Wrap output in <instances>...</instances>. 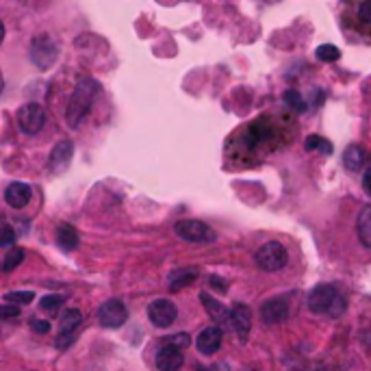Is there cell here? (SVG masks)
I'll use <instances>...</instances> for the list:
<instances>
[{
  "instance_id": "e0dca14e",
  "label": "cell",
  "mask_w": 371,
  "mask_h": 371,
  "mask_svg": "<svg viewBox=\"0 0 371 371\" xmlns=\"http://www.w3.org/2000/svg\"><path fill=\"white\" fill-rule=\"evenodd\" d=\"M365 163H367V152H365L361 146H349V148L343 152V165H345L349 172L363 170Z\"/></svg>"
},
{
  "instance_id": "d6986e66",
  "label": "cell",
  "mask_w": 371,
  "mask_h": 371,
  "mask_svg": "<svg viewBox=\"0 0 371 371\" xmlns=\"http://www.w3.org/2000/svg\"><path fill=\"white\" fill-rule=\"evenodd\" d=\"M198 278V270H179L170 276V291H181Z\"/></svg>"
},
{
  "instance_id": "8992f818",
  "label": "cell",
  "mask_w": 371,
  "mask_h": 371,
  "mask_svg": "<svg viewBox=\"0 0 371 371\" xmlns=\"http://www.w3.org/2000/svg\"><path fill=\"white\" fill-rule=\"evenodd\" d=\"M174 231L181 239L191 241V243H206L215 239V233L200 220H183L174 226Z\"/></svg>"
},
{
  "instance_id": "5bb4252c",
  "label": "cell",
  "mask_w": 371,
  "mask_h": 371,
  "mask_svg": "<svg viewBox=\"0 0 371 371\" xmlns=\"http://www.w3.org/2000/svg\"><path fill=\"white\" fill-rule=\"evenodd\" d=\"M200 299H202L204 308L208 311V315L213 317V322H217V328L231 324V311H228L222 302H217V299L211 297L208 293H200Z\"/></svg>"
},
{
  "instance_id": "836d02e7",
  "label": "cell",
  "mask_w": 371,
  "mask_h": 371,
  "mask_svg": "<svg viewBox=\"0 0 371 371\" xmlns=\"http://www.w3.org/2000/svg\"><path fill=\"white\" fill-rule=\"evenodd\" d=\"M3 40H5V24L0 20V44H3Z\"/></svg>"
},
{
  "instance_id": "7a4b0ae2",
  "label": "cell",
  "mask_w": 371,
  "mask_h": 371,
  "mask_svg": "<svg viewBox=\"0 0 371 371\" xmlns=\"http://www.w3.org/2000/svg\"><path fill=\"white\" fill-rule=\"evenodd\" d=\"M98 92V85L90 79H83L76 90L72 94V98H69V104H67V111H65V119L69 126H79V124L83 122V117L90 113L92 109V102H94V96Z\"/></svg>"
},
{
  "instance_id": "4fadbf2b",
  "label": "cell",
  "mask_w": 371,
  "mask_h": 371,
  "mask_svg": "<svg viewBox=\"0 0 371 371\" xmlns=\"http://www.w3.org/2000/svg\"><path fill=\"white\" fill-rule=\"evenodd\" d=\"M33 191L26 183H11L5 191V200L13 208H24L31 202Z\"/></svg>"
},
{
  "instance_id": "4dcf8cb0",
  "label": "cell",
  "mask_w": 371,
  "mask_h": 371,
  "mask_svg": "<svg viewBox=\"0 0 371 371\" xmlns=\"http://www.w3.org/2000/svg\"><path fill=\"white\" fill-rule=\"evenodd\" d=\"M31 328H33L35 332H40V334H46V332L50 330V324H48L46 320H38V317H33V320H31Z\"/></svg>"
},
{
  "instance_id": "ac0fdd59",
  "label": "cell",
  "mask_w": 371,
  "mask_h": 371,
  "mask_svg": "<svg viewBox=\"0 0 371 371\" xmlns=\"http://www.w3.org/2000/svg\"><path fill=\"white\" fill-rule=\"evenodd\" d=\"M358 228V239L365 247H371V206H365L356 222Z\"/></svg>"
},
{
  "instance_id": "30bf717a",
  "label": "cell",
  "mask_w": 371,
  "mask_h": 371,
  "mask_svg": "<svg viewBox=\"0 0 371 371\" xmlns=\"http://www.w3.org/2000/svg\"><path fill=\"white\" fill-rule=\"evenodd\" d=\"M222 339H224L222 328H217V326L204 328V330L198 334V339H196L198 352H200V354H204V356L215 354V352L220 349V345H222Z\"/></svg>"
},
{
  "instance_id": "6da1fadb",
  "label": "cell",
  "mask_w": 371,
  "mask_h": 371,
  "mask_svg": "<svg viewBox=\"0 0 371 371\" xmlns=\"http://www.w3.org/2000/svg\"><path fill=\"white\" fill-rule=\"evenodd\" d=\"M308 308L315 315L341 317L347 308V302H345L343 293L334 285H320V287H315L308 295Z\"/></svg>"
},
{
  "instance_id": "7402d4cb",
  "label": "cell",
  "mask_w": 371,
  "mask_h": 371,
  "mask_svg": "<svg viewBox=\"0 0 371 371\" xmlns=\"http://www.w3.org/2000/svg\"><path fill=\"white\" fill-rule=\"evenodd\" d=\"M285 102H287V107L289 109H293L295 113H302V111H306V102H304V98L299 96V92L297 90H287L285 92Z\"/></svg>"
},
{
  "instance_id": "f546056e",
  "label": "cell",
  "mask_w": 371,
  "mask_h": 371,
  "mask_svg": "<svg viewBox=\"0 0 371 371\" xmlns=\"http://www.w3.org/2000/svg\"><path fill=\"white\" fill-rule=\"evenodd\" d=\"M74 339H76V332H59L57 347H59V349H65V347H69V343H72Z\"/></svg>"
},
{
  "instance_id": "52a82bcc",
  "label": "cell",
  "mask_w": 371,
  "mask_h": 371,
  "mask_svg": "<svg viewBox=\"0 0 371 371\" xmlns=\"http://www.w3.org/2000/svg\"><path fill=\"white\" fill-rule=\"evenodd\" d=\"M148 317H150L152 326L170 328L176 322V317H179V308H176L172 299H154V302H150V306H148Z\"/></svg>"
},
{
  "instance_id": "44dd1931",
  "label": "cell",
  "mask_w": 371,
  "mask_h": 371,
  "mask_svg": "<svg viewBox=\"0 0 371 371\" xmlns=\"http://www.w3.org/2000/svg\"><path fill=\"white\" fill-rule=\"evenodd\" d=\"M22 261H24L22 247H11V250L7 252V256H5V261H3V272H13Z\"/></svg>"
},
{
  "instance_id": "484cf974",
  "label": "cell",
  "mask_w": 371,
  "mask_h": 371,
  "mask_svg": "<svg viewBox=\"0 0 371 371\" xmlns=\"http://www.w3.org/2000/svg\"><path fill=\"white\" fill-rule=\"evenodd\" d=\"M306 150H322L324 154H330V152H332V146L328 144L324 137L311 135V137H306Z\"/></svg>"
},
{
  "instance_id": "f1b7e54d",
  "label": "cell",
  "mask_w": 371,
  "mask_h": 371,
  "mask_svg": "<svg viewBox=\"0 0 371 371\" xmlns=\"http://www.w3.org/2000/svg\"><path fill=\"white\" fill-rule=\"evenodd\" d=\"M11 243H15V233H13V228H11V226H3V228H0V247L11 245Z\"/></svg>"
},
{
  "instance_id": "cb8c5ba5",
  "label": "cell",
  "mask_w": 371,
  "mask_h": 371,
  "mask_svg": "<svg viewBox=\"0 0 371 371\" xmlns=\"http://www.w3.org/2000/svg\"><path fill=\"white\" fill-rule=\"evenodd\" d=\"M341 57V52L337 46H332V44H324L317 48V59L320 61H326V63H332V61H337Z\"/></svg>"
},
{
  "instance_id": "ffe728a7",
  "label": "cell",
  "mask_w": 371,
  "mask_h": 371,
  "mask_svg": "<svg viewBox=\"0 0 371 371\" xmlns=\"http://www.w3.org/2000/svg\"><path fill=\"white\" fill-rule=\"evenodd\" d=\"M83 324V313L79 308H69L61 315V320H59V328L61 332H76L79 326Z\"/></svg>"
},
{
  "instance_id": "277c9868",
  "label": "cell",
  "mask_w": 371,
  "mask_h": 371,
  "mask_svg": "<svg viewBox=\"0 0 371 371\" xmlns=\"http://www.w3.org/2000/svg\"><path fill=\"white\" fill-rule=\"evenodd\" d=\"M59 57V46L50 35L42 33L31 42V59L40 69H48Z\"/></svg>"
},
{
  "instance_id": "d6a6232c",
  "label": "cell",
  "mask_w": 371,
  "mask_h": 371,
  "mask_svg": "<svg viewBox=\"0 0 371 371\" xmlns=\"http://www.w3.org/2000/svg\"><path fill=\"white\" fill-rule=\"evenodd\" d=\"M363 189L367 191V196H371V167L363 176Z\"/></svg>"
},
{
  "instance_id": "8fae6325",
  "label": "cell",
  "mask_w": 371,
  "mask_h": 371,
  "mask_svg": "<svg viewBox=\"0 0 371 371\" xmlns=\"http://www.w3.org/2000/svg\"><path fill=\"white\" fill-rule=\"evenodd\" d=\"M185 363V356L181 349H176L172 345H161V349L156 352V369L158 371H179Z\"/></svg>"
},
{
  "instance_id": "2e32d148",
  "label": "cell",
  "mask_w": 371,
  "mask_h": 371,
  "mask_svg": "<svg viewBox=\"0 0 371 371\" xmlns=\"http://www.w3.org/2000/svg\"><path fill=\"white\" fill-rule=\"evenodd\" d=\"M57 243L61 245V250H65V252L76 250V247H79V233H76V228L69 226V224H61L57 228Z\"/></svg>"
},
{
  "instance_id": "d4e9b609",
  "label": "cell",
  "mask_w": 371,
  "mask_h": 371,
  "mask_svg": "<svg viewBox=\"0 0 371 371\" xmlns=\"http://www.w3.org/2000/svg\"><path fill=\"white\" fill-rule=\"evenodd\" d=\"M5 299H7L9 304H13V306L31 304L33 299H35V293H31V291H13V293H7Z\"/></svg>"
},
{
  "instance_id": "83f0119b",
  "label": "cell",
  "mask_w": 371,
  "mask_h": 371,
  "mask_svg": "<svg viewBox=\"0 0 371 371\" xmlns=\"http://www.w3.org/2000/svg\"><path fill=\"white\" fill-rule=\"evenodd\" d=\"M15 317H20V306H13V304L0 306V320H3V322H7V320H15Z\"/></svg>"
},
{
  "instance_id": "ba28073f",
  "label": "cell",
  "mask_w": 371,
  "mask_h": 371,
  "mask_svg": "<svg viewBox=\"0 0 371 371\" xmlns=\"http://www.w3.org/2000/svg\"><path fill=\"white\" fill-rule=\"evenodd\" d=\"M129 320V308L124 306L119 299H109V302H104L98 311V322L104 328H119L124 326Z\"/></svg>"
},
{
  "instance_id": "1f68e13d",
  "label": "cell",
  "mask_w": 371,
  "mask_h": 371,
  "mask_svg": "<svg viewBox=\"0 0 371 371\" xmlns=\"http://www.w3.org/2000/svg\"><path fill=\"white\" fill-rule=\"evenodd\" d=\"M358 15L363 22H371V0H367V3H363L358 7Z\"/></svg>"
},
{
  "instance_id": "4316f807",
  "label": "cell",
  "mask_w": 371,
  "mask_h": 371,
  "mask_svg": "<svg viewBox=\"0 0 371 371\" xmlns=\"http://www.w3.org/2000/svg\"><path fill=\"white\" fill-rule=\"evenodd\" d=\"M189 343H191L189 334H174V337H165L163 339V345H172V347L181 349V352H183V347H189Z\"/></svg>"
},
{
  "instance_id": "9c48e42d",
  "label": "cell",
  "mask_w": 371,
  "mask_h": 371,
  "mask_svg": "<svg viewBox=\"0 0 371 371\" xmlns=\"http://www.w3.org/2000/svg\"><path fill=\"white\" fill-rule=\"evenodd\" d=\"M289 317V302L287 297H272L267 302H263L261 306V320L267 326L282 324Z\"/></svg>"
},
{
  "instance_id": "3957f363",
  "label": "cell",
  "mask_w": 371,
  "mask_h": 371,
  "mask_svg": "<svg viewBox=\"0 0 371 371\" xmlns=\"http://www.w3.org/2000/svg\"><path fill=\"white\" fill-rule=\"evenodd\" d=\"M289 254L285 250V245L278 241H267L258 247L256 252V265L263 272H278L287 265Z\"/></svg>"
},
{
  "instance_id": "9a60e30c",
  "label": "cell",
  "mask_w": 371,
  "mask_h": 371,
  "mask_svg": "<svg viewBox=\"0 0 371 371\" xmlns=\"http://www.w3.org/2000/svg\"><path fill=\"white\" fill-rule=\"evenodd\" d=\"M72 150H74V146H72V141H67V139H63V141H59V144L52 148V152H50V167L52 170H63L67 163H69V156H72Z\"/></svg>"
},
{
  "instance_id": "7c38bea8",
  "label": "cell",
  "mask_w": 371,
  "mask_h": 371,
  "mask_svg": "<svg viewBox=\"0 0 371 371\" xmlns=\"http://www.w3.org/2000/svg\"><path fill=\"white\" fill-rule=\"evenodd\" d=\"M231 324L235 328V332L239 334V339L245 341L247 334H250V328H252V313L245 304H235L231 308Z\"/></svg>"
},
{
  "instance_id": "5b68a950",
  "label": "cell",
  "mask_w": 371,
  "mask_h": 371,
  "mask_svg": "<svg viewBox=\"0 0 371 371\" xmlns=\"http://www.w3.org/2000/svg\"><path fill=\"white\" fill-rule=\"evenodd\" d=\"M46 124V111L38 102H26L17 109V126L26 135H38Z\"/></svg>"
},
{
  "instance_id": "603a6c76",
  "label": "cell",
  "mask_w": 371,
  "mask_h": 371,
  "mask_svg": "<svg viewBox=\"0 0 371 371\" xmlns=\"http://www.w3.org/2000/svg\"><path fill=\"white\" fill-rule=\"evenodd\" d=\"M61 306H63V295H44L40 299V308L44 313H59Z\"/></svg>"
}]
</instances>
